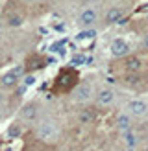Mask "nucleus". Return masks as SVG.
<instances>
[{
  "label": "nucleus",
  "mask_w": 148,
  "mask_h": 151,
  "mask_svg": "<svg viewBox=\"0 0 148 151\" xmlns=\"http://www.w3.org/2000/svg\"><path fill=\"white\" fill-rule=\"evenodd\" d=\"M0 107H2V94H0Z\"/></svg>",
  "instance_id": "a211bd4d"
},
{
  "label": "nucleus",
  "mask_w": 148,
  "mask_h": 151,
  "mask_svg": "<svg viewBox=\"0 0 148 151\" xmlns=\"http://www.w3.org/2000/svg\"><path fill=\"white\" fill-rule=\"evenodd\" d=\"M22 66H15L13 70H9L4 78H2V85L4 87H7V88H11V87H15L17 85V81L20 79V76H22Z\"/></svg>",
  "instance_id": "20e7f679"
},
{
  "label": "nucleus",
  "mask_w": 148,
  "mask_h": 151,
  "mask_svg": "<svg viewBox=\"0 0 148 151\" xmlns=\"http://www.w3.org/2000/svg\"><path fill=\"white\" fill-rule=\"evenodd\" d=\"M124 138H126V146H128L130 149L137 146V137H135V134H133L131 131H126V134H124Z\"/></svg>",
  "instance_id": "f8f14e48"
},
{
  "label": "nucleus",
  "mask_w": 148,
  "mask_h": 151,
  "mask_svg": "<svg viewBox=\"0 0 148 151\" xmlns=\"http://www.w3.org/2000/svg\"><path fill=\"white\" fill-rule=\"evenodd\" d=\"M0 29H2V22H0Z\"/></svg>",
  "instance_id": "6ab92c4d"
},
{
  "label": "nucleus",
  "mask_w": 148,
  "mask_h": 151,
  "mask_svg": "<svg viewBox=\"0 0 148 151\" xmlns=\"http://www.w3.org/2000/svg\"><path fill=\"white\" fill-rule=\"evenodd\" d=\"M33 83H35V78H33V76H28V78L24 79V85H26V87H30V85H33Z\"/></svg>",
  "instance_id": "dca6fc26"
},
{
  "label": "nucleus",
  "mask_w": 148,
  "mask_h": 151,
  "mask_svg": "<svg viewBox=\"0 0 148 151\" xmlns=\"http://www.w3.org/2000/svg\"><path fill=\"white\" fill-rule=\"evenodd\" d=\"M143 44H144V48H148V35L144 37V39H143Z\"/></svg>",
  "instance_id": "f3484780"
},
{
  "label": "nucleus",
  "mask_w": 148,
  "mask_h": 151,
  "mask_svg": "<svg viewBox=\"0 0 148 151\" xmlns=\"http://www.w3.org/2000/svg\"><path fill=\"white\" fill-rule=\"evenodd\" d=\"M115 100V94L111 88H100L98 94H96V103L102 105V107H107V105H111Z\"/></svg>",
  "instance_id": "423d86ee"
},
{
  "label": "nucleus",
  "mask_w": 148,
  "mask_h": 151,
  "mask_svg": "<svg viewBox=\"0 0 148 151\" xmlns=\"http://www.w3.org/2000/svg\"><path fill=\"white\" fill-rule=\"evenodd\" d=\"M80 120H81L83 124L91 122V120H93V112H91V111H81V114H80Z\"/></svg>",
  "instance_id": "4468645a"
},
{
  "label": "nucleus",
  "mask_w": 148,
  "mask_h": 151,
  "mask_svg": "<svg viewBox=\"0 0 148 151\" xmlns=\"http://www.w3.org/2000/svg\"><path fill=\"white\" fill-rule=\"evenodd\" d=\"M117 125H118V129L120 131H131V122H130V116H126V114H120L117 118Z\"/></svg>",
  "instance_id": "9d476101"
},
{
  "label": "nucleus",
  "mask_w": 148,
  "mask_h": 151,
  "mask_svg": "<svg viewBox=\"0 0 148 151\" xmlns=\"http://www.w3.org/2000/svg\"><path fill=\"white\" fill-rule=\"evenodd\" d=\"M0 109H2V107H0Z\"/></svg>",
  "instance_id": "aec40b11"
},
{
  "label": "nucleus",
  "mask_w": 148,
  "mask_h": 151,
  "mask_svg": "<svg viewBox=\"0 0 148 151\" xmlns=\"http://www.w3.org/2000/svg\"><path fill=\"white\" fill-rule=\"evenodd\" d=\"M124 17V9L122 7H111L106 13V24H115Z\"/></svg>",
  "instance_id": "6e6552de"
},
{
  "label": "nucleus",
  "mask_w": 148,
  "mask_h": 151,
  "mask_svg": "<svg viewBox=\"0 0 148 151\" xmlns=\"http://www.w3.org/2000/svg\"><path fill=\"white\" fill-rule=\"evenodd\" d=\"M128 111L133 116H144L148 112V105L144 101H141V100H133V101L128 103Z\"/></svg>",
  "instance_id": "0eeeda50"
},
{
  "label": "nucleus",
  "mask_w": 148,
  "mask_h": 151,
  "mask_svg": "<svg viewBox=\"0 0 148 151\" xmlns=\"http://www.w3.org/2000/svg\"><path fill=\"white\" fill-rule=\"evenodd\" d=\"M111 54H113L115 57H122L126 54H130L128 42H126L124 39H115L113 42H111Z\"/></svg>",
  "instance_id": "39448f33"
},
{
  "label": "nucleus",
  "mask_w": 148,
  "mask_h": 151,
  "mask_svg": "<svg viewBox=\"0 0 148 151\" xmlns=\"http://www.w3.org/2000/svg\"><path fill=\"white\" fill-rule=\"evenodd\" d=\"M96 9H93V7H87V9H83L81 11V15H80V19H78V24L81 26V28H91L94 22H96Z\"/></svg>",
  "instance_id": "7ed1b4c3"
},
{
  "label": "nucleus",
  "mask_w": 148,
  "mask_h": 151,
  "mask_svg": "<svg viewBox=\"0 0 148 151\" xmlns=\"http://www.w3.org/2000/svg\"><path fill=\"white\" fill-rule=\"evenodd\" d=\"M93 98V87L91 83H81V85H78L76 88H74L72 92V100L76 103H83V101H89Z\"/></svg>",
  "instance_id": "f257e3e1"
},
{
  "label": "nucleus",
  "mask_w": 148,
  "mask_h": 151,
  "mask_svg": "<svg viewBox=\"0 0 148 151\" xmlns=\"http://www.w3.org/2000/svg\"><path fill=\"white\" fill-rule=\"evenodd\" d=\"M20 133V129H19V125H13L9 131H7V134H9V137H17V134Z\"/></svg>",
  "instance_id": "2eb2a0df"
},
{
  "label": "nucleus",
  "mask_w": 148,
  "mask_h": 151,
  "mask_svg": "<svg viewBox=\"0 0 148 151\" xmlns=\"http://www.w3.org/2000/svg\"><path fill=\"white\" fill-rule=\"evenodd\" d=\"M37 105L35 103H28L24 109H22V112H20V116L24 118V120H35L37 118Z\"/></svg>",
  "instance_id": "1a4fd4ad"
},
{
  "label": "nucleus",
  "mask_w": 148,
  "mask_h": 151,
  "mask_svg": "<svg viewBox=\"0 0 148 151\" xmlns=\"http://www.w3.org/2000/svg\"><path fill=\"white\" fill-rule=\"evenodd\" d=\"M37 134H39L41 140H54L57 137V127L52 122H43L37 127Z\"/></svg>",
  "instance_id": "f03ea898"
},
{
  "label": "nucleus",
  "mask_w": 148,
  "mask_h": 151,
  "mask_svg": "<svg viewBox=\"0 0 148 151\" xmlns=\"http://www.w3.org/2000/svg\"><path fill=\"white\" fill-rule=\"evenodd\" d=\"M126 68L131 70V72L141 70V59H139V57H130V59H126Z\"/></svg>",
  "instance_id": "9b49d317"
},
{
  "label": "nucleus",
  "mask_w": 148,
  "mask_h": 151,
  "mask_svg": "<svg viewBox=\"0 0 148 151\" xmlns=\"http://www.w3.org/2000/svg\"><path fill=\"white\" fill-rule=\"evenodd\" d=\"M22 17L20 15H9V17H7V24L9 26H13V28H19V26H22Z\"/></svg>",
  "instance_id": "ddd939ff"
}]
</instances>
